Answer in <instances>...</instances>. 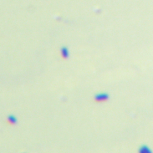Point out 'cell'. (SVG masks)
I'll return each instance as SVG.
<instances>
[{"mask_svg":"<svg viewBox=\"0 0 153 153\" xmlns=\"http://www.w3.org/2000/svg\"><path fill=\"white\" fill-rule=\"evenodd\" d=\"M7 122H8V124H9V125H13V124L15 123V119H14V117L10 116V117H9V119H8Z\"/></svg>","mask_w":153,"mask_h":153,"instance_id":"1","label":"cell"},{"mask_svg":"<svg viewBox=\"0 0 153 153\" xmlns=\"http://www.w3.org/2000/svg\"><path fill=\"white\" fill-rule=\"evenodd\" d=\"M140 153H149L148 150H141Z\"/></svg>","mask_w":153,"mask_h":153,"instance_id":"2","label":"cell"}]
</instances>
